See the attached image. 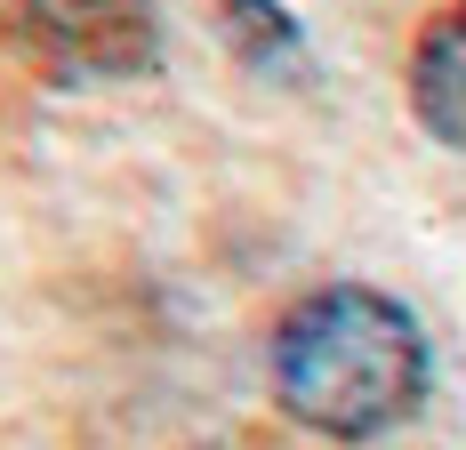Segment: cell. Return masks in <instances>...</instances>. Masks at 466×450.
<instances>
[{
    "mask_svg": "<svg viewBox=\"0 0 466 450\" xmlns=\"http://www.w3.org/2000/svg\"><path fill=\"white\" fill-rule=\"evenodd\" d=\"M25 41L65 81H121L161 56L145 0H25Z\"/></svg>",
    "mask_w": 466,
    "mask_h": 450,
    "instance_id": "cell-2",
    "label": "cell"
},
{
    "mask_svg": "<svg viewBox=\"0 0 466 450\" xmlns=\"http://www.w3.org/2000/svg\"><path fill=\"white\" fill-rule=\"evenodd\" d=\"M410 105H419V121L442 145L466 153V0L426 25L419 56H410Z\"/></svg>",
    "mask_w": 466,
    "mask_h": 450,
    "instance_id": "cell-3",
    "label": "cell"
},
{
    "mask_svg": "<svg viewBox=\"0 0 466 450\" xmlns=\"http://www.w3.org/2000/svg\"><path fill=\"white\" fill-rule=\"evenodd\" d=\"M209 8H218V25H226L258 65H289V56L306 48L298 41V16H289L281 0H209Z\"/></svg>",
    "mask_w": 466,
    "mask_h": 450,
    "instance_id": "cell-4",
    "label": "cell"
},
{
    "mask_svg": "<svg viewBox=\"0 0 466 450\" xmlns=\"http://www.w3.org/2000/svg\"><path fill=\"white\" fill-rule=\"evenodd\" d=\"M426 378H434V346L419 314L362 281H329L314 298H298L274 330L281 410L329 443H370L386 426H402L426 403Z\"/></svg>",
    "mask_w": 466,
    "mask_h": 450,
    "instance_id": "cell-1",
    "label": "cell"
}]
</instances>
